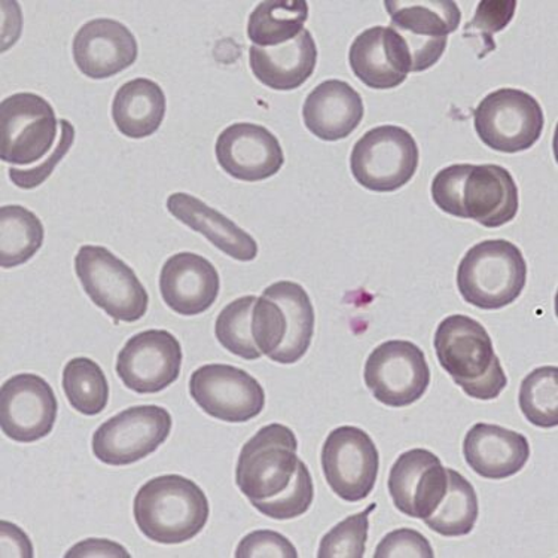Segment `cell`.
Listing matches in <instances>:
<instances>
[{
	"label": "cell",
	"instance_id": "6da1fadb",
	"mask_svg": "<svg viewBox=\"0 0 558 558\" xmlns=\"http://www.w3.org/2000/svg\"><path fill=\"white\" fill-rule=\"evenodd\" d=\"M235 484L256 511L272 520L299 519L315 500L312 474L299 458L295 432L280 423L260 427L244 444Z\"/></svg>",
	"mask_w": 558,
	"mask_h": 558
},
{
	"label": "cell",
	"instance_id": "7a4b0ae2",
	"mask_svg": "<svg viewBox=\"0 0 558 558\" xmlns=\"http://www.w3.org/2000/svg\"><path fill=\"white\" fill-rule=\"evenodd\" d=\"M430 191L439 209L486 228L507 226L519 214V186L502 166H448L434 178Z\"/></svg>",
	"mask_w": 558,
	"mask_h": 558
},
{
	"label": "cell",
	"instance_id": "3957f363",
	"mask_svg": "<svg viewBox=\"0 0 558 558\" xmlns=\"http://www.w3.org/2000/svg\"><path fill=\"white\" fill-rule=\"evenodd\" d=\"M434 348L439 365L468 397L493 401L508 386L487 329L470 316L451 315L438 325Z\"/></svg>",
	"mask_w": 558,
	"mask_h": 558
},
{
	"label": "cell",
	"instance_id": "277c9868",
	"mask_svg": "<svg viewBox=\"0 0 558 558\" xmlns=\"http://www.w3.org/2000/svg\"><path fill=\"white\" fill-rule=\"evenodd\" d=\"M134 520L142 535L162 545L185 544L206 527L209 499L193 480L161 475L137 492Z\"/></svg>",
	"mask_w": 558,
	"mask_h": 558
},
{
	"label": "cell",
	"instance_id": "5b68a950",
	"mask_svg": "<svg viewBox=\"0 0 558 558\" xmlns=\"http://www.w3.org/2000/svg\"><path fill=\"white\" fill-rule=\"evenodd\" d=\"M252 336L260 354L277 364L303 360L315 336V308L307 291L289 280L264 289L252 310Z\"/></svg>",
	"mask_w": 558,
	"mask_h": 558
},
{
	"label": "cell",
	"instance_id": "8992f818",
	"mask_svg": "<svg viewBox=\"0 0 558 558\" xmlns=\"http://www.w3.org/2000/svg\"><path fill=\"white\" fill-rule=\"evenodd\" d=\"M527 282L523 252L508 240H484L464 254L458 268V288L468 304L499 310L519 300Z\"/></svg>",
	"mask_w": 558,
	"mask_h": 558
},
{
	"label": "cell",
	"instance_id": "52a82bcc",
	"mask_svg": "<svg viewBox=\"0 0 558 558\" xmlns=\"http://www.w3.org/2000/svg\"><path fill=\"white\" fill-rule=\"evenodd\" d=\"M75 272L85 293L117 322L141 320L149 295L133 268L104 246L85 244L75 256Z\"/></svg>",
	"mask_w": 558,
	"mask_h": 558
},
{
	"label": "cell",
	"instance_id": "ba28073f",
	"mask_svg": "<svg viewBox=\"0 0 558 558\" xmlns=\"http://www.w3.org/2000/svg\"><path fill=\"white\" fill-rule=\"evenodd\" d=\"M418 160L421 150L413 134L398 125H380L353 146L350 169L364 189L393 193L414 178Z\"/></svg>",
	"mask_w": 558,
	"mask_h": 558
},
{
	"label": "cell",
	"instance_id": "9c48e42d",
	"mask_svg": "<svg viewBox=\"0 0 558 558\" xmlns=\"http://www.w3.org/2000/svg\"><path fill=\"white\" fill-rule=\"evenodd\" d=\"M474 125L483 144L505 154L523 153L539 141L545 117L535 97L517 88H500L476 106Z\"/></svg>",
	"mask_w": 558,
	"mask_h": 558
},
{
	"label": "cell",
	"instance_id": "30bf717a",
	"mask_svg": "<svg viewBox=\"0 0 558 558\" xmlns=\"http://www.w3.org/2000/svg\"><path fill=\"white\" fill-rule=\"evenodd\" d=\"M390 27L404 39L411 72L427 71L441 60L448 35L458 31L462 12L451 0H386Z\"/></svg>",
	"mask_w": 558,
	"mask_h": 558
},
{
	"label": "cell",
	"instance_id": "8fae6325",
	"mask_svg": "<svg viewBox=\"0 0 558 558\" xmlns=\"http://www.w3.org/2000/svg\"><path fill=\"white\" fill-rule=\"evenodd\" d=\"M172 426V415L162 407H132L101 423L93 435V454L109 466H128L155 453Z\"/></svg>",
	"mask_w": 558,
	"mask_h": 558
},
{
	"label": "cell",
	"instance_id": "7c38bea8",
	"mask_svg": "<svg viewBox=\"0 0 558 558\" xmlns=\"http://www.w3.org/2000/svg\"><path fill=\"white\" fill-rule=\"evenodd\" d=\"M59 121L50 101L34 93H19L0 104V160L31 166L47 157Z\"/></svg>",
	"mask_w": 558,
	"mask_h": 558
},
{
	"label": "cell",
	"instance_id": "4fadbf2b",
	"mask_svg": "<svg viewBox=\"0 0 558 558\" xmlns=\"http://www.w3.org/2000/svg\"><path fill=\"white\" fill-rule=\"evenodd\" d=\"M365 385L383 405L402 409L417 402L430 385V368L423 350L407 340H390L371 352Z\"/></svg>",
	"mask_w": 558,
	"mask_h": 558
},
{
	"label": "cell",
	"instance_id": "5bb4252c",
	"mask_svg": "<svg viewBox=\"0 0 558 558\" xmlns=\"http://www.w3.org/2000/svg\"><path fill=\"white\" fill-rule=\"evenodd\" d=\"M322 470L328 486L345 502H361L376 487L380 456L364 429L340 426L322 447Z\"/></svg>",
	"mask_w": 558,
	"mask_h": 558
},
{
	"label": "cell",
	"instance_id": "9a60e30c",
	"mask_svg": "<svg viewBox=\"0 0 558 558\" xmlns=\"http://www.w3.org/2000/svg\"><path fill=\"white\" fill-rule=\"evenodd\" d=\"M195 404L210 417L226 423H246L266 407V390L250 373L238 366L209 364L190 378Z\"/></svg>",
	"mask_w": 558,
	"mask_h": 558
},
{
	"label": "cell",
	"instance_id": "2e32d148",
	"mask_svg": "<svg viewBox=\"0 0 558 558\" xmlns=\"http://www.w3.org/2000/svg\"><path fill=\"white\" fill-rule=\"evenodd\" d=\"M182 345L172 332L149 329L130 338L117 357V374L128 389L158 393L181 376Z\"/></svg>",
	"mask_w": 558,
	"mask_h": 558
},
{
	"label": "cell",
	"instance_id": "e0dca14e",
	"mask_svg": "<svg viewBox=\"0 0 558 558\" xmlns=\"http://www.w3.org/2000/svg\"><path fill=\"white\" fill-rule=\"evenodd\" d=\"M54 390L36 374H19L0 389V427L12 441H39L54 429L57 421Z\"/></svg>",
	"mask_w": 558,
	"mask_h": 558
},
{
	"label": "cell",
	"instance_id": "ac0fdd59",
	"mask_svg": "<svg viewBox=\"0 0 558 558\" xmlns=\"http://www.w3.org/2000/svg\"><path fill=\"white\" fill-rule=\"evenodd\" d=\"M387 487L398 511L411 519L425 521L446 496L447 468L432 451L413 448L393 463Z\"/></svg>",
	"mask_w": 558,
	"mask_h": 558
},
{
	"label": "cell",
	"instance_id": "d6986e66",
	"mask_svg": "<svg viewBox=\"0 0 558 558\" xmlns=\"http://www.w3.org/2000/svg\"><path fill=\"white\" fill-rule=\"evenodd\" d=\"M223 172L243 182L275 177L284 165L279 138L263 125L238 122L223 130L215 145Z\"/></svg>",
	"mask_w": 558,
	"mask_h": 558
},
{
	"label": "cell",
	"instance_id": "ffe728a7",
	"mask_svg": "<svg viewBox=\"0 0 558 558\" xmlns=\"http://www.w3.org/2000/svg\"><path fill=\"white\" fill-rule=\"evenodd\" d=\"M73 60L89 80H108L133 66L138 47L132 31L112 19H96L76 32Z\"/></svg>",
	"mask_w": 558,
	"mask_h": 558
},
{
	"label": "cell",
	"instance_id": "44dd1931",
	"mask_svg": "<svg viewBox=\"0 0 558 558\" xmlns=\"http://www.w3.org/2000/svg\"><path fill=\"white\" fill-rule=\"evenodd\" d=\"M349 63L366 87L392 89L404 84L411 72L409 48L392 27H369L353 40Z\"/></svg>",
	"mask_w": 558,
	"mask_h": 558
},
{
	"label": "cell",
	"instance_id": "7402d4cb",
	"mask_svg": "<svg viewBox=\"0 0 558 558\" xmlns=\"http://www.w3.org/2000/svg\"><path fill=\"white\" fill-rule=\"evenodd\" d=\"M221 279L205 256L181 252L161 268L160 292L167 307L181 316H198L215 304Z\"/></svg>",
	"mask_w": 558,
	"mask_h": 558
},
{
	"label": "cell",
	"instance_id": "603a6c76",
	"mask_svg": "<svg viewBox=\"0 0 558 558\" xmlns=\"http://www.w3.org/2000/svg\"><path fill=\"white\" fill-rule=\"evenodd\" d=\"M463 456L476 475L487 480H507L524 470L531 459V446L519 432L490 423H476L464 437Z\"/></svg>",
	"mask_w": 558,
	"mask_h": 558
},
{
	"label": "cell",
	"instance_id": "cb8c5ba5",
	"mask_svg": "<svg viewBox=\"0 0 558 558\" xmlns=\"http://www.w3.org/2000/svg\"><path fill=\"white\" fill-rule=\"evenodd\" d=\"M364 101L352 85L329 80L317 85L303 106V120L310 133L320 141L349 137L364 120Z\"/></svg>",
	"mask_w": 558,
	"mask_h": 558
},
{
	"label": "cell",
	"instance_id": "d4e9b609",
	"mask_svg": "<svg viewBox=\"0 0 558 558\" xmlns=\"http://www.w3.org/2000/svg\"><path fill=\"white\" fill-rule=\"evenodd\" d=\"M167 210L191 230L205 235L215 247L232 259L250 263L258 256V243L251 234L194 195H170L167 198Z\"/></svg>",
	"mask_w": 558,
	"mask_h": 558
},
{
	"label": "cell",
	"instance_id": "484cf974",
	"mask_svg": "<svg viewBox=\"0 0 558 558\" xmlns=\"http://www.w3.org/2000/svg\"><path fill=\"white\" fill-rule=\"evenodd\" d=\"M252 73L266 87L276 92L300 88L315 72L317 47L308 31L301 32L291 43L272 48L252 45L250 50Z\"/></svg>",
	"mask_w": 558,
	"mask_h": 558
},
{
	"label": "cell",
	"instance_id": "4316f807",
	"mask_svg": "<svg viewBox=\"0 0 558 558\" xmlns=\"http://www.w3.org/2000/svg\"><path fill=\"white\" fill-rule=\"evenodd\" d=\"M166 95L148 77L122 84L112 101V120L121 134L130 138L153 136L166 117Z\"/></svg>",
	"mask_w": 558,
	"mask_h": 558
},
{
	"label": "cell",
	"instance_id": "83f0119b",
	"mask_svg": "<svg viewBox=\"0 0 558 558\" xmlns=\"http://www.w3.org/2000/svg\"><path fill=\"white\" fill-rule=\"evenodd\" d=\"M308 19L305 0H266L252 11L247 36L255 47L272 48L291 43Z\"/></svg>",
	"mask_w": 558,
	"mask_h": 558
},
{
	"label": "cell",
	"instance_id": "f1b7e54d",
	"mask_svg": "<svg viewBox=\"0 0 558 558\" xmlns=\"http://www.w3.org/2000/svg\"><path fill=\"white\" fill-rule=\"evenodd\" d=\"M448 488L442 502L425 520L432 532L446 537L470 535L480 515L478 496L474 486L458 471L447 468Z\"/></svg>",
	"mask_w": 558,
	"mask_h": 558
},
{
	"label": "cell",
	"instance_id": "f546056e",
	"mask_svg": "<svg viewBox=\"0 0 558 558\" xmlns=\"http://www.w3.org/2000/svg\"><path fill=\"white\" fill-rule=\"evenodd\" d=\"M45 230L38 216L23 206L0 209V267L23 266L43 247Z\"/></svg>",
	"mask_w": 558,
	"mask_h": 558
},
{
	"label": "cell",
	"instance_id": "4dcf8cb0",
	"mask_svg": "<svg viewBox=\"0 0 558 558\" xmlns=\"http://www.w3.org/2000/svg\"><path fill=\"white\" fill-rule=\"evenodd\" d=\"M63 390L72 409L89 417L108 407L111 393L104 369L89 357L68 362L63 369Z\"/></svg>",
	"mask_w": 558,
	"mask_h": 558
},
{
	"label": "cell",
	"instance_id": "1f68e13d",
	"mask_svg": "<svg viewBox=\"0 0 558 558\" xmlns=\"http://www.w3.org/2000/svg\"><path fill=\"white\" fill-rule=\"evenodd\" d=\"M519 404L521 413L532 425L542 429L558 426V368L541 366L521 383Z\"/></svg>",
	"mask_w": 558,
	"mask_h": 558
},
{
	"label": "cell",
	"instance_id": "d6a6232c",
	"mask_svg": "<svg viewBox=\"0 0 558 558\" xmlns=\"http://www.w3.org/2000/svg\"><path fill=\"white\" fill-rule=\"evenodd\" d=\"M256 300V296L247 295L232 301L219 313L215 324V336L222 348L246 361L263 356L252 336V310Z\"/></svg>",
	"mask_w": 558,
	"mask_h": 558
},
{
	"label": "cell",
	"instance_id": "836d02e7",
	"mask_svg": "<svg viewBox=\"0 0 558 558\" xmlns=\"http://www.w3.org/2000/svg\"><path fill=\"white\" fill-rule=\"evenodd\" d=\"M377 504L368 505L360 514L338 523L320 541L319 558H362L365 556L369 533V514Z\"/></svg>",
	"mask_w": 558,
	"mask_h": 558
},
{
	"label": "cell",
	"instance_id": "e575fe53",
	"mask_svg": "<svg viewBox=\"0 0 558 558\" xmlns=\"http://www.w3.org/2000/svg\"><path fill=\"white\" fill-rule=\"evenodd\" d=\"M517 10L515 0H483L472 22L464 26V38L478 36L488 45V52L496 50L493 35L499 34L511 23Z\"/></svg>",
	"mask_w": 558,
	"mask_h": 558
},
{
	"label": "cell",
	"instance_id": "d590c367",
	"mask_svg": "<svg viewBox=\"0 0 558 558\" xmlns=\"http://www.w3.org/2000/svg\"><path fill=\"white\" fill-rule=\"evenodd\" d=\"M59 125V142H57L54 150L45 158V161L40 162L38 166L31 167L28 170L11 167L8 173H10L11 182L14 183L15 186L22 190L38 189L39 185H43V183L51 177V173L54 172L59 162L66 157L69 150L72 148L73 142H75V128H73L72 122L68 120H60Z\"/></svg>",
	"mask_w": 558,
	"mask_h": 558
},
{
	"label": "cell",
	"instance_id": "8d00e7d4",
	"mask_svg": "<svg viewBox=\"0 0 558 558\" xmlns=\"http://www.w3.org/2000/svg\"><path fill=\"white\" fill-rule=\"evenodd\" d=\"M427 537L413 529H398L387 533L378 544L374 558H434Z\"/></svg>",
	"mask_w": 558,
	"mask_h": 558
},
{
	"label": "cell",
	"instance_id": "74e56055",
	"mask_svg": "<svg viewBox=\"0 0 558 558\" xmlns=\"http://www.w3.org/2000/svg\"><path fill=\"white\" fill-rule=\"evenodd\" d=\"M238 558L276 557L296 558L299 551L293 547L292 542L272 531H255L244 536L235 549Z\"/></svg>",
	"mask_w": 558,
	"mask_h": 558
},
{
	"label": "cell",
	"instance_id": "f35d334b",
	"mask_svg": "<svg viewBox=\"0 0 558 558\" xmlns=\"http://www.w3.org/2000/svg\"><path fill=\"white\" fill-rule=\"evenodd\" d=\"M64 557L130 558V554L128 549L122 547V545L117 544V542H112L109 539H96V537H92V539H85L83 542H80V544H76L75 547L69 549V551L64 554Z\"/></svg>",
	"mask_w": 558,
	"mask_h": 558
},
{
	"label": "cell",
	"instance_id": "ab89813d",
	"mask_svg": "<svg viewBox=\"0 0 558 558\" xmlns=\"http://www.w3.org/2000/svg\"><path fill=\"white\" fill-rule=\"evenodd\" d=\"M2 537H8V539L12 541V544L2 545V557H8L11 548V557H34V548H32V544H20V542L17 544V541L27 537L24 535L22 529L2 521Z\"/></svg>",
	"mask_w": 558,
	"mask_h": 558
}]
</instances>
